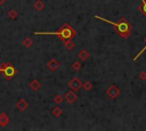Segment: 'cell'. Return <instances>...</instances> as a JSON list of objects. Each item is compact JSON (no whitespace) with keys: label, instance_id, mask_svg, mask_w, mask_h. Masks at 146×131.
Segmentation results:
<instances>
[{"label":"cell","instance_id":"6da1fadb","mask_svg":"<svg viewBox=\"0 0 146 131\" xmlns=\"http://www.w3.org/2000/svg\"><path fill=\"white\" fill-rule=\"evenodd\" d=\"M103 21H105V22H107V23H110V24L114 25V26L117 28L119 34H120L121 36H123V38H127V36L130 34L131 25H130V23H129L124 17H122V18L120 19V22H119V23H113V22L107 21V19H104V18H103Z\"/></svg>","mask_w":146,"mask_h":131},{"label":"cell","instance_id":"7a4b0ae2","mask_svg":"<svg viewBox=\"0 0 146 131\" xmlns=\"http://www.w3.org/2000/svg\"><path fill=\"white\" fill-rule=\"evenodd\" d=\"M107 93L110 95V97H111V98H115V97L120 93V91H119V89H117L115 85H111V87H110V89L107 90Z\"/></svg>","mask_w":146,"mask_h":131},{"label":"cell","instance_id":"3957f363","mask_svg":"<svg viewBox=\"0 0 146 131\" xmlns=\"http://www.w3.org/2000/svg\"><path fill=\"white\" fill-rule=\"evenodd\" d=\"M140 1H141L143 6H140V7H139V9H140V10L144 13V15L146 16V0H140Z\"/></svg>","mask_w":146,"mask_h":131},{"label":"cell","instance_id":"277c9868","mask_svg":"<svg viewBox=\"0 0 146 131\" xmlns=\"http://www.w3.org/2000/svg\"><path fill=\"white\" fill-rule=\"evenodd\" d=\"M145 50H146V44H145V47H144V48H143V49H141V50H140V51H139V52H138V54H137V55L133 57V60H137V59H138V57H139V56H140V55H141V54H143Z\"/></svg>","mask_w":146,"mask_h":131},{"label":"cell","instance_id":"5b68a950","mask_svg":"<svg viewBox=\"0 0 146 131\" xmlns=\"http://www.w3.org/2000/svg\"><path fill=\"white\" fill-rule=\"evenodd\" d=\"M139 79H140V80H146V73H145V72L139 73Z\"/></svg>","mask_w":146,"mask_h":131}]
</instances>
